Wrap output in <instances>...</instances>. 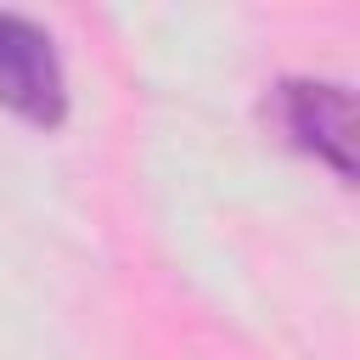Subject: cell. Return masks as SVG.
Masks as SVG:
<instances>
[{
	"instance_id": "2",
	"label": "cell",
	"mask_w": 360,
	"mask_h": 360,
	"mask_svg": "<svg viewBox=\"0 0 360 360\" xmlns=\"http://www.w3.org/2000/svg\"><path fill=\"white\" fill-rule=\"evenodd\" d=\"M0 107L34 129H56L68 118V73L51 28L6 6H0Z\"/></svg>"
},
{
	"instance_id": "1",
	"label": "cell",
	"mask_w": 360,
	"mask_h": 360,
	"mask_svg": "<svg viewBox=\"0 0 360 360\" xmlns=\"http://www.w3.org/2000/svg\"><path fill=\"white\" fill-rule=\"evenodd\" d=\"M276 135L332 169V180H354V96L338 79H276L264 101Z\"/></svg>"
}]
</instances>
